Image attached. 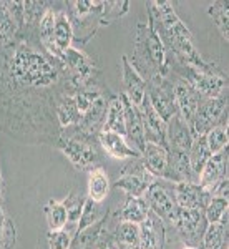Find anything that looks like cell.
<instances>
[{"label":"cell","mask_w":229,"mask_h":249,"mask_svg":"<svg viewBox=\"0 0 229 249\" xmlns=\"http://www.w3.org/2000/svg\"><path fill=\"white\" fill-rule=\"evenodd\" d=\"M166 243V226L161 219L150 211L146 219L140 223V248L163 249Z\"/></svg>","instance_id":"cell-19"},{"label":"cell","mask_w":229,"mask_h":249,"mask_svg":"<svg viewBox=\"0 0 229 249\" xmlns=\"http://www.w3.org/2000/svg\"><path fill=\"white\" fill-rule=\"evenodd\" d=\"M120 96H122L124 108V138H126L128 143H131V148H135L138 153H143L146 142H144V131L140 108L133 105L123 93H120Z\"/></svg>","instance_id":"cell-14"},{"label":"cell","mask_w":229,"mask_h":249,"mask_svg":"<svg viewBox=\"0 0 229 249\" xmlns=\"http://www.w3.org/2000/svg\"><path fill=\"white\" fill-rule=\"evenodd\" d=\"M150 208H148L144 198H135V196H126L118 211V221H126V223L140 224L146 219Z\"/></svg>","instance_id":"cell-26"},{"label":"cell","mask_w":229,"mask_h":249,"mask_svg":"<svg viewBox=\"0 0 229 249\" xmlns=\"http://www.w3.org/2000/svg\"><path fill=\"white\" fill-rule=\"evenodd\" d=\"M110 178L102 166H96L88 171V199L95 203H103L110 195Z\"/></svg>","instance_id":"cell-24"},{"label":"cell","mask_w":229,"mask_h":249,"mask_svg":"<svg viewBox=\"0 0 229 249\" xmlns=\"http://www.w3.org/2000/svg\"><path fill=\"white\" fill-rule=\"evenodd\" d=\"M67 15L73 30V42L87 45L95 37L103 12V0H75L67 2Z\"/></svg>","instance_id":"cell-6"},{"label":"cell","mask_w":229,"mask_h":249,"mask_svg":"<svg viewBox=\"0 0 229 249\" xmlns=\"http://www.w3.org/2000/svg\"><path fill=\"white\" fill-rule=\"evenodd\" d=\"M144 201H146L148 208L153 214H156L164 223V226H173L176 219V213H178V206L173 198V190L161 183V179H156L155 183L148 188L144 193Z\"/></svg>","instance_id":"cell-12"},{"label":"cell","mask_w":229,"mask_h":249,"mask_svg":"<svg viewBox=\"0 0 229 249\" xmlns=\"http://www.w3.org/2000/svg\"><path fill=\"white\" fill-rule=\"evenodd\" d=\"M193 136L190 126L184 120L176 113L170 122L166 123V144L168 150L175 151H190L193 144Z\"/></svg>","instance_id":"cell-20"},{"label":"cell","mask_w":229,"mask_h":249,"mask_svg":"<svg viewBox=\"0 0 229 249\" xmlns=\"http://www.w3.org/2000/svg\"><path fill=\"white\" fill-rule=\"evenodd\" d=\"M62 65L65 77L73 90L80 88H87L90 85H95L96 77H98V67H96L95 60L87 55L82 48L70 47L63 53Z\"/></svg>","instance_id":"cell-7"},{"label":"cell","mask_w":229,"mask_h":249,"mask_svg":"<svg viewBox=\"0 0 229 249\" xmlns=\"http://www.w3.org/2000/svg\"><path fill=\"white\" fill-rule=\"evenodd\" d=\"M55 17H57V10H53L52 7H48V9L43 12L42 18H40V22H38L37 37H38L40 47H42L48 55H52L53 58L60 60L58 53H57V48H55V43H53Z\"/></svg>","instance_id":"cell-23"},{"label":"cell","mask_w":229,"mask_h":249,"mask_svg":"<svg viewBox=\"0 0 229 249\" xmlns=\"http://www.w3.org/2000/svg\"><path fill=\"white\" fill-rule=\"evenodd\" d=\"M111 238L118 248L138 249L140 248V224L120 221L111 231ZM141 249V248H140Z\"/></svg>","instance_id":"cell-28"},{"label":"cell","mask_w":229,"mask_h":249,"mask_svg":"<svg viewBox=\"0 0 229 249\" xmlns=\"http://www.w3.org/2000/svg\"><path fill=\"white\" fill-rule=\"evenodd\" d=\"M171 71L191 85L203 98H218L228 95V77L214 63L210 68H196L170 58V73Z\"/></svg>","instance_id":"cell-5"},{"label":"cell","mask_w":229,"mask_h":249,"mask_svg":"<svg viewBox=\"0 0 229 249\" xmlns=\"http://www.w3.org/2000/svg\"><path fill=\"white\" fill-rule=\"evenodd\" d=\"M228 191H229V179H228V176L221 179V181L216 183L214 186L210 188L211 198H224V199H228Z\"/></svg>","instance_id":"cell-41"},{"label":"cell","mask_w":229,"mask_h":249,"mask_svg":"<svg viewBox=\"0 0 229 249\" xmlns=\"http://www.w3.org/2000/svg\"><path fill=\"white\" fill-rule=\"evenodd\" d=\"M146 100L164 123L178 113L175 98V85L168 77H158L146 82Z\"/></svg>","instance_id":"cell-9"},{"label":"cell","mask_w":229,"mask_h":249,"mask_svg":"<svg viewBox=\"0 0 229 249\" xmlns=\"http://www.w3.org/2000/svg\"><path fill=\"white\" fill-rule=\"evenodd\" d=\"M208 15L218 27L221 37L229 40V2L228 0H216L208 7Z\"/></svg>","instance_id":"cell-33"},{"label":"cell","mask_w":229,"mask_h":249,"mask_svg":"<svg viewBox=\"0 0 229 249\" xmlns=\"http://www.w3.org/2000/svg\"><path fill=\"white\" fill-rule=\"evenodd\" d=\"M87 196H80V195H73V193H68V196L63 199V206L67 208V228L65 231L70 232L71 236L75 234L76 226H78L80 216L83 213V206H85Z\"/></svg>","instance_id":"cell-31"},{"label":"cell","mask_w":229,"mask_h":249,"mask_svg":"<svg viewBox=\"0 0 229 249\" xmlns=\"http://www.w3.org/2000/svg\"><path fill=\"white\" fill-rule=\"evenodd\" d=\"M45 218H47V224H48V231H62L67 228V208L63 206L62 201H57V199H50L45 208Z\"/></svg>","instance_id":"cell-34"},{"label":"cell","mask_w":229,"mask_h":249,"mask_svg":"<svg viewBox=\"0 0 229 249\" xmlns=\"http://www.w3.org/2000/svg\"><path fill=\"white\" fill-rule=\"evenodd\" d=\"M71 238L73 236L68 231H48L47 232V244L48 249H70Z\"/></svg>","instance_id":"cell-40"},{"label":"cell","mask_w":229,"mask_h":249,"mask_svg":"<svg viewBox=\"0 0 229 249\" xmlns=\"http://www.w3.org/2000/svg\"><path fill=\"white\" fill-rule=\"evenodd\" d=\"M173 85H175V98H176L178 113L184 122L188 123V126H190L193 118H194V115H196V111H198L199 102L203 100V96L181 78L176 80Z\"/></svg>","instance_id":"cell-17"},{"label":"cell","mask_w":229,"mask_h":249,"mask_svg":"<svg viewBox=\"0 0 229 249\" xmlns=\"http://www.w3.org/2000/svg\"><path fill=\"white\" fill-rule=\"evenodd\" d=\"M53 43L57 48L58 58L62 60L63 53L71 47L73 43V30H71L70 20L65 10H57L55 17V29H53Z\"/></svg>","instance_id":"cell-25"},{"label":"cell","mask_w":229,"mask_h":249,"mask_svg":"<svg viewBox=\"0 0 229 249\" xmlns=\"http://www.w3.org/2000/svg\"><path fill=\"white\" fill-rule=\"evenodd\" d=\"M201 244L204 249H228V213L219 223L208 224Z\"/></svg>","instance_id":"cell-30"},{"label":"cell","mask_w":229,"mask_h":249,"mask_svg":"<svg viewBox=\"0 0 229 249\" xmlns=\"http://www.w3.org/2000/svg\"><path fill=\"white\" fill-rule=\"evenodd\" d=\"M122 93L130 100L133 105L140 107L146 95V82L141 78V75L135 70L133 65L130 63V58L126 55L122 57Z\"/></svg>","instance_id":"cell-18"},{"label":"cell","mask_w":229,"mask_h":249,"mask_svg":"<svg viewBox=\"0 0 229 249\" xmlns=\"http://www.w3.org/2000/svg\"><path fill=\"white\" fill-rule=\"evenodd\" d=\"M228 176V148L216 155H211L208 163L204 164L203 171L199 173L198 183L203 188L210 190L216 183Z\"/></svg>","instance_id":"cell-22"},{"label":"cell","mask_w":229,"mask_h":249,"mask_svg":"<svg viewBox=\"0 0 229 249\" xmlns=\"http://www.w3.org/2000/svg\"><path fill=\"white\" fill-rule=\"evenodd\" d=\"M3 190H5V183H3L2 168H0V204H2V199H3Z\"/></svg>","instance_id":"cell-42"},{"label":"cell","mask_w":229,"mask_h":249,"mask_svg":"<svg viewBox=\"0 0 229 249\" xmlns=\"http://www.w3.org/2000/svg\"><path fill=\"white\" fill-rule=\"evenodd\" d=\"M17 244V226L0 204V249H14Z\"/></svg>","instance_id":"cell-36"},{"label":"cell","mask_w":229,"mask_h":249,"mask_svg":"<svg viewBox=\"0 0 229 249\" xmlns=\"http://www.w3.org/2000/svg\"><path fill=\"white\" fill-rule=\"evenodd\" d=\"M141 163L155 178L170 183V151L166 146L146 143L141 153Z\"/></svg>","instance_id":"cell-15"},{"label":"cell","mask_w":229,"mask_h":249,"mask_svg":"<svg viewBox=\"0 0 229 249\" xmlns=\"http://www.w3.org/2000/svg\"><path fill=\"white\" fill-rule=\"evenodd\" d=\"M228 124V95L218 98H203L199 102L198 111L190 124V130L194 138L206 135L216 126Z\"/></svg>","instance_id":"cell-8"},{"label":"cell","mask_w":229,"mask_h":249,"mask_svg":"<svg viewBox=\"0 0 229 249\" xmlns=\"http://www.w3.org/2000/svg\"><path fill=\"white\" fill-rule=\"evenodd\" d=\"M184 249H194V248H186V246H184Z\"/></svg>","instance_id":"cell-44"},{"label":"cell","mask_w":229,"mask_h":249,"mask_svg":"<svg viewBox=\"0 0 229 249\" xmlns=\"http://www.w3.org/2000/svg\"><path fill=\"white\" fill-rule=\"evenodd\" d=\"M18 35V23L12 14L9 2H0V48L7 47Z\"/></svg>","instance_id":"cell-29"},{"label":"cell","mask_w":229,"mask_h":249,"mask_svg":"<svg viewBox=\"0 0 229 249\" xmlns=\"http://www.w3.org/2000/svg\"><path fill=\"white\" fill-rule=\"evenodd\" d=\"M108 249H120L118 246H116V244H115V241L113 239H111L110 241V243H108Z\"/></svg>","instance_id":"cell-43"},{"label":"cell","mask_w":229,"mask_h":249,"mask_svg":"<svg viewBox=\"0 0 229 249\" xmlns=\"http://www.w3.org/2000/svg\"><path fill=\"white\" fill-rule=\"evenodd\" d=\"M158 178L151 175L141 163V158H136L131 163L124 164L120 171L118 178L115 179V188L122 190L126 196H135V198H143L148 188Z\"/></svg>","instance_id":"cell-10"},{"label":"cell","mask_w":229,"mask_h":249,"mask_svg":"<svg viewBox=\"0 0 229 249\" xmlns=\"http://www.w3.org/2000/svg\"><path fill=\"white\" fill-rule=\"evenodd\" d=\"M188 155H190L191 170L196 175V178H199V173L203 171L204 164H206L208 160L211 158V151L206 144V138H204V135L193 140V144H191L190 151H188Z\"/></svg>","instance_id":"cell-32"},{"label":"cell","mask_w":229,"mask_h":249,"mask_svg":"<svg viewBox=\"0 0 229 249\" xmlns=\"http://www.w3.org/2000/svg\"><path fill=\"white\" fill-rule=\"evenodd\" d=\"M173 198L178 208L204 211L208 203L211 201V193L199 183L181 181L173 184Z\"/></svg>","instance_id":"cell-13"},{"label":"cell","mask_w":229,"mask_h":249,"mask_svg":"<svg viewBox=\"0 0 229 249\" xmlns=\"http://www.w3.org/2000/svg\"><path fill=\"white\" fill-rule=\"evenodd\" d=\"M146 22L158 34L170 58L178 63H184V65H191L196 68H210L212 65V63H208L196 50L190 29L178 17L171 2L151 0L146 3Z\"/></svg>","instance_id":"cell-2"},{"label":"cell","mask_w":229,"mask_h":249,"mask_svg":"<svg viewBox=\"0 0 229 249\" xmlns=\"http://www.w3.org/2000/svg\"><path fill=\"white\" fill-rule=\"evenodd\" d=\"M173 228L178 231L184 246L198 248L203 243L204 232L208 230V221L204 218V211L178 208Z\"/></svg>","instance_id":"cell-11"},{"label":"cell","mask_w":229,"mask_h":249,"mask_svg":"<svg viewBox=\"0 0 229 249\" xmlns=\"http://www.w3.org/2000/svg\"><path fill=\"white\" fill-rule=\"evenodd\" d=\"M130 63L144 82L158 77H170V55L148 22H140L136 27L133 57Z\"/></svg>","instance_id":"cell-3"},{"label":"cell","mask_w":229,"mask_h":249,"mask_svg":"<svg viewBox=\"0 0 229 249\" xmlns=\"http://www.w3.org/2000/svg\"><path fill=\"white\" fill-rule=\"evenodd\" d=\"M98 144L106 155H110L111 158L116 160H136V158H141V153L131 148L128 144L126 138L122 135H116V133H110V131H100L98 136Z\"/></svg>","instance_id":"cell-21"},{"label":"cell","mask_w":229,"mask_h":249,"mask_svg":"<svg viewBox=\"0 0 229 249\" xmlns=\"http://www.w3.org/2000/svg\"><path fill=\"white\" fill-rule=\"evenodd\" d=\"M140 115H141L143 122V131H144V142L146 143H155L166 146V123L158 116L150 102L146 100V96L143 98V102L140 103Z\"/></svg>","instance_id":"cell-16"},{"label":"cell","mask_w":229,"mask_h":249,"mask_svg":"<svg viewBox=\"0 0 229 249\" xmlns=\"http://www.w3.org/2000/svg\"><path fill=\"white\" fill-rule=\"evenodd\" d=\"M128 10H130V2L128 0H106V2H103L100 25H110L111 22L126 15Z\"/></svg>","instance_id":"cell-37"},{"label":"cell","mask_w":229,"mask_h":249,"mask_svg":"<svg viewBox=\"0 0 229 249\" xmlns=\"http://www.w3.org/2000/svg\"><path fill=\"white\" fill-rule=\"evenodd\" d=\"M108 213H110V211H108V208H103L102 203H95V201H91V199L87 198L85 206H83V213H82V216H80L78 226H76L75 232L85 230V228L91 226V224L102 221L108 214Z\"/></svg>","instance_id":"cell-35"},{"label":"cell","mask_w":229,"mask_h":249,"mask_svg":"<svg viewBox=\"0 0 229 249\" xmlns=\"http://www.w3.org/2000/svg\"><path fill=\"white\" fill-rule=\"evenodd\" d=\"M226 213H228V199L211 198V201L208 203L206 210H204V218H206L208 224H214L219 223Z\"/></svg>","instance_id":"cell-39"},{"label":"cell","mask_w":229,"mask_h":249,"mask_svg":"<svg viewBox=\"0 0 229 249\" xmlns=\"http://www.w3.org/2000/svg\"><path fill=\"white\" fill-rule=\"evenodd\" d=\"M55 146L62 151L63 156H67V160L76 170L90 171L102 161V153H100V144L96 136L82 133V131H62V136Z\"/></svg>","instance_id":"cell-4"},{"label":"cell","mask_w":229,"mask_h":249,"mask_svg":"<svg viewBox=\"0 0 229 249\" xmlns=\"http://www.w3.org/2000/svg\"><path fill=\"white\" fill-rule=\"evenodd\" d=\"M73 90L62 62L37 40L17 37L0 48V131L25 144H57V100Z\"/></svg>","instance_id":"cell-1"},{"label":"cell","mask_w":229,"mask_h":249,"mask_svg":"<svg viewBox=\"0 0 229 249\" xmlns=\"http://www.w3.org/2000/svg\"><path fill=\"white\" fill-rule=\"evenodd\" d=\"M206 138V144L210 148L211 155H216L219 151L226 150L228 148V142H229V136H228V124L226 126H216L212 130L208 131L204 135Z\"/></svg>","instance_id":"cell-38"},{"label":"cell","mask_w":229,"mask_h":249,"mask_svg":"<svg viewBox=\"0 0 229 249\" xmlns=\"http://www.w3.org/2000/svg\"><path fill=\"white\" fill-rule=\"evenodd\" d=\"M120 249H128V248H120ZM140 249V248H138Z\"/></svg>","instance_id":"cell-45"},{"label":"cell","mask_w":229,"mask_h":249,"mask_svg":"<svg viewBox=\"0 0 229 249\" xmlns=\"http://www.w3.org/2000/svg\"><path fill=\"white\" fill-rule=\"evenodd\" d=\"M102 131H110V133L124 136V108L120 95H115L110 100V103H108L105 123H103Z\"/></svg>","instance_id":"cell-27"}]
</instances>
